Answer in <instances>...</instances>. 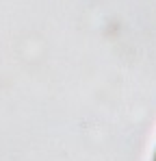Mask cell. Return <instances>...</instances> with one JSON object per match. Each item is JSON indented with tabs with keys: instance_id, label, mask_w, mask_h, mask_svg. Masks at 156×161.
<instances>
[{
	"instance_id": "cell-1",
	"label": "cell",
	"mask_w": 156,
	"mask_h": 161,
	"mask_svg": "<svg viewBox=\"0 0 156 161\" xmlns=\"http://www.w3.org/2000/svg\"><path fill=\"white\" fill-rule=\"evenodd\" d=\"M154 161H156V155H154Z\"/></svg>"
}]
</instances>
